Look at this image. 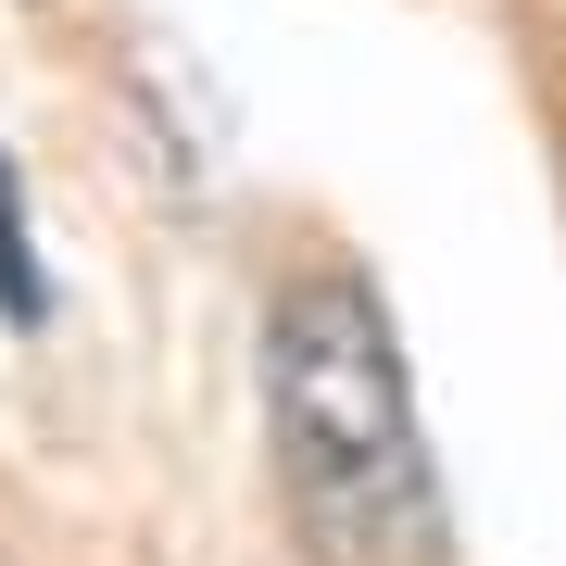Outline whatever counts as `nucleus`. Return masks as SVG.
I'll use <instances>...</instances> for the list:
<instances>
[{"mask_svg": "<svg viewBox=\"0 0 566 566\" xmlns=\"http://www.w3.org/2000/svg\"><path fill=\"white\" fill-rule=\"evenodd\" d=\"M264 428L315 566H441V465L365 277H303L264 315Z\"/></svg>", "mask_w": 566, "mask_h": 566, "instance_id": "f257e3e1", "label": "nucleus"}, {"mask_svg": "<svg viewBox=\"0 0 566 566\" xmlns=\"http://www.w3.org/2000/svg\"><path fill=\"white\" fill-rule=\"evenodd\" d=\"M0 315H13V327L51 315V277H39V252H25V189H13V164H0Z\"/></svg>", "mask_w": 566, "mask_h": 566, "instance_id": "f03ea898", "label": "nucleus"}]
</instances>
